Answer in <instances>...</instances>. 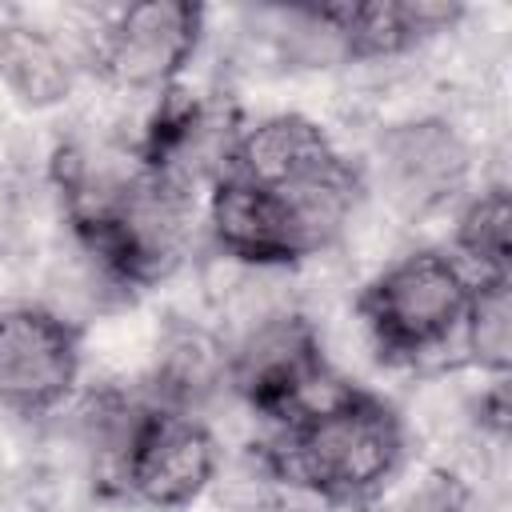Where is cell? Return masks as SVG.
Here are the masks:
<instances>
[{"label": "cell", "mask_w": 512, "mask_h": 512, "mask_svg": "<svg viewBox=\"0 0 512 512\" xmlns=\"http://www.w3.org/2000/svg\"><path fill=\"white\" fill-rule=\"evenodd\" d=\"M404 460V420L372 392L340 388L320 408L284 424L268 464L280 480L324 504L372 500Z\"/></svg>", "instance_id": "cell-1"}, {"label": "cell", "mask_w": 512, "mask_h": 512, "mask_svg": "<svg viewBox=\"0 0 512 512\" xmlns=\"http://www.w3.org/2000/svg\"><path fill=\"white\" fill-rule=\"evenodd\" d=\"M472 276L452 252L412 248L384 264L356 296V316L384 360L412 364L460 336Z\"/></svg>", "instance_id": "cell-2"}, {"label": "cell", "mask_w": 512, "mask_h": 512, "mask_svg": "<svg viewBox=\"0 0 512 512\" xmlns=\"http://www.w3.org/2000/svg\"><path fill=\"white\" fill-rule=\"evenodd\" d=\"M224 384L256 416L280 428L340 392L332 388L336 380L328 376L316 328L300 312H288V308L260 312L240 332V340L228 344Z\"/></svg>", "instance_id": "cell-3"}, {"label": "cell", "mask_w": 512, "mask_h": 512, "mask_svg": "<svg viewBox=\"0 0 512 512\" xmlns=\"http://www.w3.org/2000/svg\"><path fill=\"white\" fill-rule=\"evenodd\" d=\"M220 468V444L212 428L168 404H140L116 448V480L124 492L148 508L176 512L196 504Z\"/></svg>", "instance_id": "cell-4"}, {"label": "cell", "mask_w": 512, "mask_h": 512, "mask_svg": "<svg viewBox=\"0 0 512 512\" xmlns=\"http://www.w3.org/2000/svg\"><path fill=\"white\" fill-rule=\"evenodd\" d=\"M204 40V8L188 0H140L116 8L88 44V64L116 92H164Z\"/></svg>", "instance_id": "cell-5"}, {"label": "cell", "mask_w": 512, "mask_h": 512, "mask_svg": "<svg viewBox=\"0 0 512 512\" xmlns=\"http://www.w3.org/2000/svg\"><path fill=\"white\" fill-rule=\"evenodd\" d=\"M84 368L80 328L40 304L0 312V408L16 416H48L60 408Z\"/></svg>", "instance_id": "cell-6"}, {"label": "cell", "mask_w": 512, "mask_h": 512, "mask_svg": "<svg viewBox=\"0 0 512 512\" xmlns=\"http://www.w3.org/2000/svg\"><path fill=\"white\" fill-rule=\"evenodd\" d=\"M204 228L220 256L256 272H276L312 256L300 216L284 192L252 188L236 176L216 172L204 200Z\"/></svg>", "instance_id": "cell-7"}, {"label": "cell", "mask_w": 512, "mask_h": 512, "mask_svg": "<svg viewBox=\"0 0 512 512\" xmlns=\"http://www.w3.org/2000/svg\"><path fill=\"white\" fill-rule=\"evenodd\" d=\"M380 188L404 216H428L456 200L472 172V152L448 120L392 124L376 144Z\"/></svg>", "instance_id": "cell-8"}, {"label": "cell", "mask_w": 512, "mask_h": 512, "mask_svg": "<svg viewBox=\"0 0 512 512\" xmlns=\"http://www.w3.org/2000/svg\"><path fill=\"white\" fill-rule=\"evenodd\" d=\"M340 164H344V156L336 152V144L328 140V132L316 120H308L300 112H276V116H264V120L232 132L216 172L236 176L252 188L292 192L300 184L328 176Z\"/></svg>", "instance_id": "cell-9"}, {"label": "cell", "mask_w": 512, "mask_h": 512, "mask_svg": "<svg viewBox=\"0 0 512 512\" xmlns=\"http://www.w3.org/2000/svg\"><path fill=\"white\" fill-rule=\"evenodd\" d=\"M464 16V4H444V0H368L336 4L340 20V40H344V60H392L424 40L456 28Z\"/></svg>", "instance_id": "cell-10"}, {"label": "cell", "mask_w": 512, "mask_h": 512, "mask_svg": "<svg viewBox=\"0 0 512 512\" xmlns=\"http://www.w3.org/2000/svg\"><path fill=\"white\" fill-rule=\"evenodd\" d=\"M76 80V64L68 48L28 24V20H4L0 24V84L24 104V108H56L68 100Z\"/></svg>", "instance_id": "cell-11"}, {"label": "cell", "mask_w": 512, "mask_h": 512, "mask_svg": "<svg viewBox=\"0 0 512 512\" xmlns=\"http://www.w3.org/2000/svg\"><path fill=\"white\" fill-rule=\"evenodd\" d=\"M452 256L472 280L512 276V196L504 184L472 192L452 224Z\"/></svg>", "instance_id": "cell-12"}, {"label": "cell", "mask_w": 512, "mask_h": 512, "mask_svg": "<svg viewBox=\"0 0 512 512\" xmlns=\"http://www.w3.org/2000/svg\"><path fill=\"white\" fill-rule=\"evenodd\" d=\"M456 340L464 344L468 360L492 380L512 372V276L472 280Z\"/></svg>", "instance_id": "cell-13"}, {"label": "cell", "mask_w": 512, "mask_h": 512, "mask_svg": "<svg viewBox=\"0 0 512 512\" xmlns=\"http://www.w3.org/2000/svg\"><path fill=\"white\" fill-rule=\"evenodd\" d=\"M324 512H376L372 500H356V504H324Z\"/></svg>", "instance_id": "cell-14"}]
</instances>
